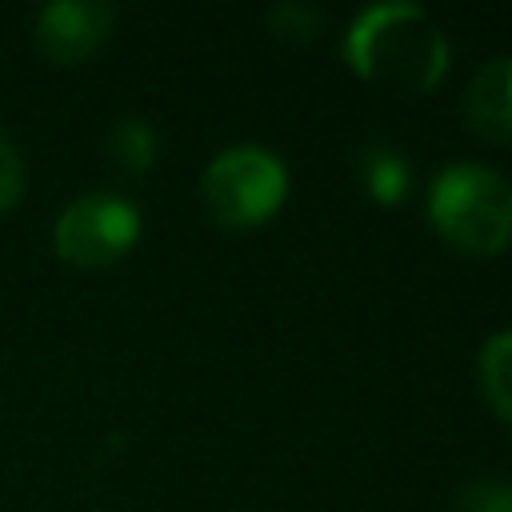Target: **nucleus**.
Segmentation results:
<instances>
[{
  "label": "nucleus",
  "instance_id": "nucleus-11",
  "mask_svg": "<svg viewBox=\"0 0 512 512\" xmlns=\"http://www.w3.org/2000/svg\"><path fill=\"white\" fill-rule=\"evenodd\" d=\"M272 28H276L284 40H308L312 32L324 28V12H316L312 4L288 0V4H276V8H272Z\"/></svg>",
  "mask_w": 512,
  "mask_h": 512
},
{
  "label": "nucleus",
  "instance_id": "nucleus-7",
  "mask_svg": "<svg viewBox=\"0 0 512 512\" xmlns=\"http://www.w3.org/2000/svg\"><path fill=\"white\" fill-rule=\"evenodd\" d=\"M356 176L376 204H400L412 184V164L392 144H364L356 152Z\"/></svg>",
  "mask_w": 512,
  "mask_h": 512
},
{
  "label": "nucleus",
  "instance_id": "nucleus-2",
  "mask_svg": "<svg viewBox=\"0 0 512 512\" xmlns=\"http://www.w3.org/2000/svg\"><path fill=\"white\" fill-rule=\"evenodd\" d=\"M428 216L452 248L468 256H496L512 240V184L476 160H456L436 172L428 188Z\"/></svg>",
  "mask_w": 512,
  "mask_h": 512
},
{
  "label": "nucleus",
  "instance_id": "nucleus-6",
  "mask_svg": "<svg viewBox=\"0 0 512 512\" xmlns=\"http://www.w3.org/2000/svg\"><path fill=\"white\" fill-rule=\"evenodd\" d=\"M464 116L484 140L512 144V56L480 64L464 88Z\"/></svg>",
  "mask_w": 512,
  "mask_h": 512
},
{
  "label": "nucleus",
  "instance_id": "nucleus-5",
  "mask_svg": "<svg viewBox=\"0 0 512 512\" xmlns=\"http://www.w3.org/2000/svg\"><path fill=\"white\" fill-rule=\"evenodd\" d=\"M116 8L108 0H56L36 16V48L52 64L88 60L112 32Z\"/></svg>",
  "mask_w": 512,
  "mask_h": 512
},
{
  "label": "nucleus",
  "instance_id": "nucleus-1",
  "mask_svg": "<svg viewBox=\"0 0 512 512\" xmlns=\"http://www.w3.org/2000/svg\"><path fill=\"white\" fill-rule=\"evenodd\" d=\"M344 60L380 88L428 92L448 68V40L424 8L384 0L368 4L344 32Z\"/></svg>",
  "mask_w": 512,
  "mask_h": 512
},
{
  "label": "nucleus",
  "instance_id": "nucleus-9",
  "mask_svg": "<svg viewBox=\"0 0 512 512\" xmlns=\"http://www.w3.org/2000/svg\"><path fill=\"white\" fill-rule=\"evenodd\" d=\"M108 156H112L124 172H148V168H152V156H156V132H152L144 120L128 116V120H120V124L108 132Z\"/></svg>",
  "mask_w": 512,
  "mask_h": 512
},
{
  "label": "nucleus",
  "instance_id": "nucleus-4",
  "mask_svg": "<svg viewBox=\"0 0 512 512\" xmlns=\"http://www.w3.org/2000/svg\"><path fill=\"white\" fill-rule=\"evenodd\" d=\"M140 236V208L120 192H84L56 220V252L80 268L116 264Z\"/></svg>",
  "mask_w": 512,
  "mask_h": 512
},
{
  "label": "nucleus",
  "instance_id": "nucleus-3",
  "mask_svg": "<svg viewBox=\"0 0 512 512\" xmlns=\"http://www.w3.org/2000/svg\"><path fill=\"white\" fill-rule=\"evenodd\" d=\"M204 204L224 228H252L268 220L288 196V168L272 148L232 144L204 168Z\"/></svg>",
  "mask_w": 512,
  "mask_h": 512
},
{
  "label": "nucleus",
  "instance_id": "nucleus-10",
  "mask_svg": "<svg viewBox=\"0 0 512 512\" xmlns=\"http://www.w3.org/2000/svg\"><path fill=\"white\" fill-rule=\"evenodd\" d=\"M456 512H512V476H476L456 492Z\"/></svg>",
  "mask_w": 512,
  "mask_h": 512
},
{
  "label": "nucleus",
  "instance_id": "nucleus-12",
  "mask_svg": "<svg viewBox=\"0 0 512 512\" xmlns=\"http://www.w3.org/2000/svg\"><path fill=\"white\" fill-rule=\"evenodd\" d=\"M24 196V164H20V152L0 136V212L16 208Z\"/></svg>",
  "mask_w": 512,
  "mask_h": 512
},
{
  "label": "nucleus",
  "instance_id": "nucleus-8",
  "mask_svg": "<svg viewBox=\"0 0 512 512\" xmlns=\"http://www.w3.org/2000/svg\"><path fill=\"white\" fill-rule=\"evenodd\" d=\"M476 376H480V392L492 404V412L512 424V332H496L480 348Z\"/></svg>",
  "mask_w": 512,
  "mask_h": 512
}]
</instances>
